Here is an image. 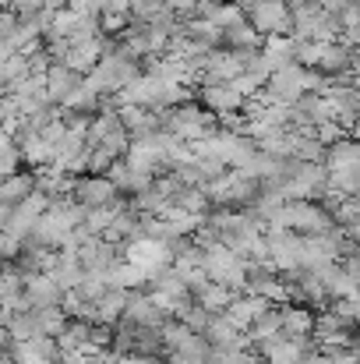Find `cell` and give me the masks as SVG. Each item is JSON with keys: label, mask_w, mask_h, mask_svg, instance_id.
I'll use <instances>...</instances> for the list:
<instances>
[{"label": "cell", "mask_w": 360, "mask_h": 364, "mask_svg": "<svg viewBox=\"0 0 360 364\" xmlns=\"http://www.w3.org/2000/svg\"><path fill=\"white\" fill-rule=\"evenodd\" d=\"M67 198L82 209H96V205H124L127 198L114 188V181L103 173H85V177H71V191Z\"/></svg>", "instance_id": "obj_1"}, {"label": "cell", "mask_w": 360, "mask_h": 364, "mask_svg": "<svg viewBox=\"0 0 360 364\" xmlns=\"http://www.w3.org/2000/svg\"><path fill=\"white\" fill-rule=\"evenodd\" d=\"M244 18H247V25L261 39H268V36H290V7H286V0H258V4H251L244 11Z\"/></svg>", "instance_id": "obj_2"}, {"label": "cell", "mask_w": 360, "mask_h": 364, "mask_svg": "<svg viewBox=\"0 0 360 364\" xmlns=\"http://www.w3.org/2000/svg\"><path fill=\"white\" fill-rule=\"evenodd\" d=\"M21 297H25V308H53L64 301V290L53 283L50 272H32L25 276V287H21Z\"/></svg>", "instance_id": "obj_3"}, {"label": "cell", "mask_w": 360, "mask_h": 364, "mask_svg": "<svg viewBox=\"0 0 360 364\" xmlns=\"http://www.w3.org/2000/svg\"><path fill=\"white\" fill-rule=\"evenodd\" d=\"M82 78L85 75H78V71H71L67 64H50L46 68V75H43V89H46V100L53 103V107H60L78 85H82Z\"/></svg>", "instance_id": "obj_4"}, {"label": "cell", "mask_w": 360, "mask_h": 364, "mask_svg": "<svg viewBox=\"0 0 360 364\" xmlns=\"http://www.w3.org/2000/svg\"><path fill=\"white\" fill-rule=\"evenodd\" d=\"M315 329V311L304 304H279V336L283 340H300L311 336Z\"/></svg>", "instance_id": "obj_5"}, {"label": "cell", "mask_w": 360, "mask_h": 364, "mask_svg": "<svg viewBox=\"0 0 360 364\" xmlns=\"http://www.w3.org/2000/svg\"><path fill=\"white\" fill-rule=\"evenodd\" d=\"M198 103H202L209 114L223 117V114H240V103H244V100H240L227 82H219V85H202V89H198Z\"/></svg>", "instance_id": "obj_6"}, {"label": "cell", "mask_w": 360, "mask_h": 364, "mask_svg": "<svg viewBox=\"0 0 360 364\" xmlns=\"http://www.w3.org/2000/svg\"><path fill=\"white\" fill-rule=\"evenodd\" d=\"M32 188H36V173H32V170H25V173L18 170V173L0 177V205H7V209H11V205H18Z\"/></svg>", "instance_id": "obj_7"}, {"label": "cell", "mask_w": 360, "mask_h": 364, "mask_svg": "<svg viewBox=\"0 0 360 364\" xmlns=\"http://www.w3.org/2000/svg\"><path fill=\"white\" fill-rule=\"evenodd\" d=\"M261 57H265V64L276 71V68H286V64H293V39L290 36H268V39H261V50H258Z\"/></svg>", "instance_id": "obj_8"}, {"label": "cell", "mask_w": 360, "mask_h": 364, "mask_svg": "<svg viewBox=\"0 0 360 364\" xmlns=\"http://www.w3.org/2000/svg\"><path fill=\"white\" fill-rule=\"evenodd\" d=\"M234 297H240V294H234V290H230V287H223V283H212V279L195 294V301H198L209 315H223V311H227V304H230Z\"/></svg>", "instance_id": "obj_9"}, {"label": "cell", "mask_w": 360, "mask_h": 364, "mask_svg": "<svg viewBox=\"0 0 360 364\" xmlns=\"http://www.w3.org/2000/svg\"><path fill=\"white\" fill-rule=\"evenodd\" d=\"M124 304H127V290L107 287V290L96 297V318H92V322H117L120 315H124Z\"/></svg>", "instance_id": "obj_10"}, {"label": "cell", "mask_w": 360, "mask_h": 364, "mask_svg": "<svg viewBox=\"0 0 360 364\" xmlns=\"http://www.w3.org/2000/svg\"><path fill=\"white\" fill-rule=\"evenodd\" d=\"M223 46L227 50H261V36L247 25V18L237 21V25H230V28H223Z\"/></svg>", "instance_id": "obj_11"}, {"label": "cell", "mask_w": 360, "mask_h": 364, "mask_svg": "<svg viewBox=\"0 0 360 364\" xmlns=\"http://www.w3.org/2000/svg\"><path fill=\"white\" fill-rule=\"evenodd\" d=\"M32 315H36L39 336H57V333L64 329V322H67V315L60 311V304H53V308H36Z\"/></svg>", "instance_id": "obj_12"}, {"label": "cell", "mask_w": 360, "mask_h": 364, "mask_svg": "<svg viewBox=\"0 0 360 364\" xmlns=\"http://www.w3.org/2000/svg\"><path fill=\"white\" fill-rule=\"evenodd\" d=\"M18 170H21V152H18V145H14V141H7V145L0 149V177L18 173Z\"/></svg>", "instance_id": "obj_13"}, {"label": "cell", "mask_w": 360, "mask_h": 364, "mask_svg": "<svg viewBox=\"0 0 360 364\" xmlns=\"http://www.w3.org/2000/svg\"><path fill=\"white\" fill-rule=\"evenodd\" d=\"M350 4H354V0H318V7H322V11H329V14H339V11H343V7H350Z\"/></svg>", "instance_id": "obj_14"}, {"label": "cell", "mask_w": 360, "mask_h": 364, "mask_svg": "<svg viewBox=\"0 0 360 364\" xmlns=\"http://www.w3.org/2000/svg\"><path fill=\"white\" fill-rule=\"evenodd\" d=\"M14 85H11V78H7V71H4V60H0V96H7Z\"/></svg>", "instance_id": "obj_15"}, {"label": "cell", "mask_w": 360, "mask_h": 364, "mask_svg": "<svg viewBox=\"0 0 360 364\" xmlns=\"http://www.w3.org/2000/svg\"><path fill=\"white\" fill-rule=\"evenodd\" d=\"M0 272H4V262H0Z\"/></svg>", "instance_id": "obj_16"}]
</instances>
